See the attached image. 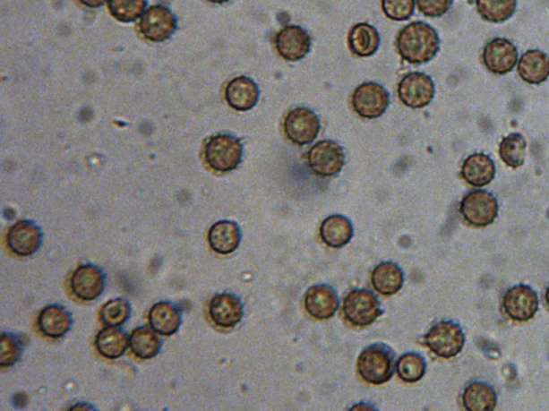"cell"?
<instances>
[{
  "instance_id": "cell-6",
  "label": "cell",
  "mask_w": 549,
  "mask_h": 411,
  "mask_svg": "<svg viewBox=\"0 0 549 411\" xmlns=\"http://www.w3.org/2000/svg\"><path fill=\"white\" fill-rule=\"evenodd\" d=\"M307 164L311 171L319 177L337 176L346 164L344 148L335 141H321L308 150Z\"/></svg>"
},
{
  "instance_id": "cell-21",
  "label": "cell",
  "mask_w": 549,
  "mask_h": 411,
  "mask_svg": "<svg viewBox=\"0 0 549 411\" xmlns=\"http://www.w3.org/2000/svg\"><path fill=\"white\" fill-rule=\"evenodd\" d=\"M242 230L235 221L221 220L210 227L208 241L210 249L219 255L235 253L242 243Z\"/></svg>"
},
{
  "instance_id": "cell-1",
  "label": "cell",
  "mask_w": 549,
  "mask_h": 411,
  "mask_svg": "<svg viewBox=\"0 0 549 411\" xmlns=\"http://www.w3.org/2000/svg\"><path fill=\"white\" fill-rule=\"evenodd\" d=\"M396 47L406 62L412 64H426L437 56L440 38L437 30L425 21H413L399 31Z\"/></svg>"
},
{
  "instance_id": "cell-42",
  "label": "cell",
  "mask_w": 549,
  "mask_h": 411,
  "mask_svg": "<svg viewBox=\"0 0 549 411\" xmlns=\"http://www.w3.org/2000/svg\"><path fill=\"white\" fill-rule=\"evenodd\" d=\"M209 2L211 3V4H226L227 2H230V0H209Z\"/></svg>"
},
{
  "instance_id": "cell-23",
  "label": "cell",
  "mask_w": 549,
  "mask_h": 411,
  "mask_svg": "<svg viewBox=\"0 0 549 411\" xmlns=\"http://www.w3.org/2000/svg\"><path fill=\"white\" fill-rule=\"evenodd\" d=\"M520 79L530 85H541L549 78V56L540 49H529L519 60Z\"/></svg>"
},
{
  "instance_id": "cell-2",
  "label": "cell",
  "mask_w": 549,
  "mask_h": 411,
  "mask_svg": "<svg viewBox=\"0 0 549 411\" xmlns=\"http://www.w3.org/2000/svg\"><path fill=\"white\" fill-rule=\"evenodd\" d=\"M356 369L362 380L373 386L392 380L396 369V355L387 344L369 345L358 355Z\"/></svg>"
},
{
  "instance_id": "cell-11",
  "label": "cell",
  "mask_w": 549,
  "mask_h": 411,
  "mask_svg": "<svg viewBox=\"0 0 549 411\" xmlns=\"http://www.w3.org/2000/svg\"><path fill=\"white\" fill-rule=\"evenodd\" d=\"M139 29L145 39L151 42H165L177 30L176 16L165 5H151L141 18Z\"/></svg>"
},
{
  "instance_id": "cell-10",
  "label": "cell",
  "mask_w": 549,
  "mask_h": 411,
  "mask_svg": "<svg viewBox=\"0 0 549 411\" xmlns=\"http://www.w3.org/2000/svg\"><path fill=\"white\" fill-rule=\"evenodd\" d=\"M397 93L404 106L420 109L432 103L436 87L431 76L423 73H410L399 81Z\"/></svg>"
},
{
  "instance_id": "cell-3",
  "label": "cell",
  "mask_w": 549,
  "mask_h": 411,
  "mask_svg": "<svg viewBox=\"0 0 549 411\" xmlns=\"http://www.w3.org/2000/svg\"><path fill=\"white\" fill-rule=\"evenodd\" d=\"M244 147L241 140L232 134L211 136L204 148L208 166L215 172L230 173L243 161Z\"/></svg>"
},
{
  "instance_id": "cell-33",
  "label": "cell",
  "mask_w": 549,
  "mask_h": 411,
  "mask_svg": "<svg viewBox=\"0 0 549 411\" xmlns=\"http://www.w3.org/2000/svg\"><path fill=\"white\" fill-rule=\"evenodd\" d=\"M426 369L425 358L417 353H406L396 363L397 375L407 383L420 381L425 376Z\"/></svg>"
},
{
  "instance_id": "cell-15",
  "label": "cell",
  "mask_w": 549,
  "mask_h": 411,
  "mask_svg": "<svg viewBox=\"0 0 549 411\" xmlns=\"http://www.w3.org/2000/svg\"><path fill=\"white\" fill-rule=\"evenodd\" d=\"M304 305L309 316L317 321H328L339 309L340 300L336 289L329 284H317L307 289Z\"/></svg>"
},
{
  "instance_id": "cell-5",
  "label": "cell",
  "mask_w": 549,
  "mask_h": 411,
  "mask_svg": "<svg viewBox=\"0 0 549 411\" xmlns=\"http://www.w3.org/2000/svg\"><path fill=\"white\" fill-rule=\"evenodd\" d=\"M466 336L459 323L442 321L429 329L424 337V344L440 358L450 359L464 349Z\"/></svg>"
},
{
  "instance_id": "cell-37",
  "label": "cell",
  "mask_w": 549,
  "mask_h": 411,
  "mask_svg": "<svg viewBox=\"0 0 549 411\" xmlns=\"http://www.w3.org/2000/svg\"><path fill=\"white\" fill-rule=\"evenodd\" d=\"M385 16L395 21H404L412 18L416 11V0H382Z\"/></svg>"
},
{
  "instance_id": "cell-4",
  "label": "cell",
  "mask_w": 549,
  "mask_h": 411,
  "mask_svg": "<svg viewBox=\"0 0 549 411\" xmlns=\"http://www.w3.org/2000/svg\"><path fill=\"white\" fill-rule=\"evenodd\" d=\"M342 313L352 326L363 328L373 325L383 311L376 295L366 288H356L346 295Z\"/></svg>"
},
{
  "instance_id": "cell-27",
  "label": "cell",
  "mask_w": 549,
  "mask_h": 411,
  "mask_svg": "<svg viewBox=\"0 0 549 411\" xmlns=\"http://www.w3.org/2000/svg\"><path fill=\"white\" fill-rule=\"evenodd\" d=\"M95 347L103 358L116 360L126 354L129 347V338L127 333L119 327L103 328L97 334Z\"/></svg>"
},
{
  "instance_id": "cell-40",
  "label": "cell",
  "mask_w": 549,
  "mask_h": 411,
  "mask_svg": "<svg viewBox=\"0 0 549 411\" xmlns=\"http://www.w3.org/2000/svg\"><path fill=\"white\" fill-rule=\"evenodd\" d=\"M373 409H377L376 407H373V405H372L371 403H358L357 405H355V407H351V410H373Z\"/></svg>"
},
{
  "instance_id": "cell-7",
  "label": "cell",
  "mask_w": 549,
  "mask_h": 411,
  "mask_svg": "<svg viewBox=\"0 0 549 411\" xmlns=\"http://www.w3.org/2000/svg\"><path fill=\"white\" fill-rule=\"evenodd\" d=\"M460 213L472 227L491 226L499 213L496 196L485 190L471 191L460 201Z\"/></svg>"
},
{
  "instance_id": "cell-20",
  "label": "cell",
  "mask_w": 549,
  "mask_h": 411,
  "mask_svg": "<svg viewBox=\"0 0 549 411\" xmlns=\"http://www.w3.org/2000/svg\"><path fill=\"white\" fill-rule=\"evenodd\" d=\"M227 104L237 112H248L253 109L260 98L257 83L247 76H237L227 83L225 91Z\"/></svg>"
},
{
  "instance_id": "cell-16",
  "label": "cell",
  "mask_w": 549,
  "mask_h": 411,
  "mask_svg": "<svg viewBox=\"0 0 549 411\" xmlns=\"http://www.w3.org/2000/svg\"><path fill=\"white\" fill-rule=\"evenodd\" d=\"M483 63L493 74L505 75L512 73L519 62L518 48L505 38L489 41L483 49Z\"/></svg>"
},
{
  "instance_id": "cell-14",
  "label": "cell",
  "mask_w": 549,
  "mask_h": 411,
  "mask_svg": "<svg viewBox=\"0 0 549 411\" xmlns=\"http://www.w3.org/2000/svg\"><path fill=\"white\" fill-rule=\"evenodd\" d=\"M312 37L302 26L287 25L275 37L277 53L287 62L296 63L305 58L312 49Z\"/></svg>"
},
{
  "instance_id": "cell-17",
  "label": "cell",
  "mask_w": 549,
  "mask_h": 411,
  "mask_svg": "<svg viewBox=\"0 0 549 411\" xmlns=\"http://www.w3.org/2000/svg\"><path fill=\"white\" fill-rule=\"evenodd\" d=\"M41 228L30 220H20L7 233V244L13 254L29 257L37 253L42 244Z\"/></svg>"
},
{
  "instance_id": "cell-13",
  "label": "cell",
  "mask_w": 549,
  "mask_h": 411,
  "mask_svg": "<svg viewBox=\"0 0 549 411\" xmlns=\"http://www.w3.org/2000/svg\"><path fill=\"white\" fill-rule=\"evenodd\" d=\"M106 287V274L95 265H80L70 278V289L74 297L87 303L99 298L105 293Z\"/></svg>"
},
{
  "instance_id": "cell-31",
  "label": "cell",
  "mask_w": 549,
  "mask_h": 411,
  "mask_svg": "<svg viewBox=\"0 0 549 411\" xmlns=\"http://www.w3.org/2000/svg\"><path fill=\"white\" fill-rule=\"evenodd\" d=\"M476 5L483 20L500 24L512 18L518 0H476Z\"/></svg>"
},
{
  "instance_id": "cell-34",
  "label": "cell",
  "mask_w": 549,
  "mask_h": 411,
  "mask_svg": "<svg viewBox=\"0 0 549 411\" xmlns=\"http://www.w3.org/2000/svg\"><path fill=\"white\" fill-rule=\"evenodd\" d=\"M130 315L132 305L123 298L108 300L100 310V321L107 327H121L129 321Z\"/></svg>"
},
{
  "instance_id": "cell-38",
  "label": "cell",
  "mask_w": 549,
  "mask_h": 411,
  "mask_svg": "<svg viewBox=\"0 0 549 411\" xmlns=\"http://www.w3.org/2000/svg\"><path fill=\"white\" fill-rule=\"evenodd\" d=\"M420 13L427 18H442L449 13L454 0H416Z\"/></svg>"
},
{
  "instance_id": "cell-41",
  "label": "cell",
  "mask_w": 549,
  "mask_h": 411,
  "mask_svg": "<svg viewBox=\"0 0 549 411\" xmlns=\"http://www.w3.org/2000/svg\"><path fill=\"white\" fill-rule=\"evenodd\" d=\"M72 408L73 409H77V408L78 409H81V408H83V409H94V407H89V405H77V407H73Z\"/></svg>"
},
{
  "instance_id": "cell-32",
  "label": "cell",
  "mask_w": 549,
  "mask_h": 411,
  "mask_svg": "<svg viewBox=\"0 0 549 411\" xmlns=\"http://www.w3.org/2000/svg\"><path fill=\"white\" fill-rule=\"evenodd\" d=\"M527 141L519 133H512L504 137L499 145V155L502 160L510 168L524 166L526 160Z\"/></svg>"
},
{
  "instance_id": "cell-26",
  "label": "cell",
  "mask_w": 549,
  "mask_h": 411,
  "mask_svg": "<svg viewBox=\"0 0 549 411\" xmlns=\"http://www.w3.org/2000/svg\"><path fill=\"white\" fill-rule=\"evenodd\" d=\"M372 284L379 294L393 295L404 287V270L394 261L380 262L372 272Z\"/></svg>"
},
{
  "instance_id": "cell-24",
  "label": "cell",
  "mask_w": 549,
  "mask_h": 411,
  "mask_svg": "<svg viewBox=\"0 0 549 411\" xmlns=\"http://www.w3.org/2000/svg\"><path fill=\"white\" fill-rule=\"evenodd\" d=\"M496 176V167L484 153H473L466 158L461 166V177L465 182L476 188H482L491 184Z\"/></svg>"
},
{
  "instance_id": "cell-9",
  "label": "cell",
  "mask_w": 549,
  "mask_h": 411,
  "mask_svg": "<svg viewBox=\"0 0 549 411\" xmlns=\"http://www.w3.org/2000/svg\"><path fill=\"white\" fill-rule=\"evenodd\" d=\"M390 103L389 91L374 81H366L357 86L351 98L353 109L364 119L382 117L387 112Z\"/></svg>"
},
{
  "instance_id": "cell-30",
  "label": "cell",
  "mask_w": 549,
  "mask_h": 411,
  "mask_svg": "<svg viewBox=\"0 0 549 411\" xmlns=\"http://www.w3.org/2000/svg\"><path fill=\"white\" fill-rule=\"evenodd\" d=\"M464 407L469 411H492L498 403L497 392L488 383L475 381L467 386L463 393Z\"/></svg>"
},
{
  "instance_id": "cell-29",
  "label": "cell",
  "mask_w": 549,
  "mask_h": 411,
  "mask_svg": "<svg viewBox=\"0 0 549 411\" xmlns=\"http://www.w3.org/2000/svg\"><path fill=\"white\" fill-rule=\"evenodd\" d=\"M129 348L135 357L150 360L161 352L162 341L150 326H140L130 333Z\"/></svg>"
},
{
  "instance_id": "cell-43",
  "label": "cell",
  "mask_w": 549,
  "mask_h": 411,
  "mask_svg": "<svg viewBox=\"0 0 549 411\" xmlns=\"http://www.w3.org/2000/svg\"><path fill=\"white\" fill-rule=\"evenodd\" d=\"M545 300H546L547 305L549 306V287H548V288L546 290V293H545Z\"/></svg>"
},
{
  "instance_id": "cell-35",
  "label": "cell",
  "mask_w": 549,
  "mask_h": 411,
  "mask_svg": "<svg viewBox=\"0 0 549 411\" xmlns=\"http://www.w3.org/2000/svg\"><path fill=\"white\" fill-rule=\"evenodd\" d=\"M148 0H107L108 11L122 23H132L144 13Z\"/></svg>"
},
{
  "instance_id": "cell-39",
  "label": "cell",
  "mask_w": 549,
  "mask_h": 411,
  "mask_svg": "<svg viewBox=\"0 0 549 411\" xmlns=\"http://www.w3.org/2000/svg\"><path fill=\"white\" fill-rule=\"evenodd\" d=\"M79 2L91 9H97L102 7L106 4L107 0H79Z\"/></svg>"
},
{
  "instance_id": "cell-28",
  "label": "cell",
  "mask_w": 549,
  "mask_h": 411,
  "mask_svg": "<svg viewBox=\"0 0 549 411\" xmlns=\"http://www.w3.org/2000/svg\"><path fill=\"white\" fill-rule=\"evenodd\" d=\"M382 38L374 27L368 23H360L353 26L347 35V45L350 51L358 57H371L376 54Z\"/></svg>"
},
{
  "instance_id": "cell-22",
  "label": "cell",
  "mask_w": 549,
  "mask_h": 411,
  "mask_svg": "<svg viewBox=\"0 0 549 411\" xmlns=\"http://www.w3.org/2000/svg\"><path fill=\"white\" fill-rule=\"evenodd\" d=\"M150 326L162 337H171L182 326L181 309L171 301H159L149 312Z\"/></svg>"
},
{
  "instance_id": "cell-8",
  "label": "cell",
  "mask_w": 549,
  "mask_h": 411,
  "mask_svg": "<svg viewBox=\"0 0 549 411\" xmlns=\"http://www.w3.org/2000/svg\"><path fill=\"white\" fill-rule=\"evenodd\" d=\"M321 130L318 115L306 107L292 108L284 120L287 139L297 146H306L317 139Z\"/></svg>"
},
{
  "instance_id": "cell-36",
  "label": "cell",
  "mask_w": 549,
  "mask_h": 411,
  "mask_svg": "<svg viewBox=\"0 0 549 411\" xmlns=\"http://www.w3.org/2000/svg\"><path fill=\"white\" fill-rule=\"evenodd\" d=\"M0 366H13L23 355V343L13 333L3 332L2 349H0Z\"/></svg>"
},
{
  "instance_id": "cell-19",
  "label": "cell",
  "mask_w": 549,
  "mask_h": 411,
  "mask_svg": "<svg viewBox=\"0 0 549 411\" xmlns=\"http://www.w3.org/2000/svg\"><path fill=\"white\" fill-rule=\"evenodd\" d=\"M38 328L43 336L57 339L62 338L72 330L73 317L64 305L48 304L38 315Z\"/></svg>"
},
{
  "instance_id": "cell-25",
  "label": "cell",
  "mask_w": 549,
  "mask_h": 411,
  "mask_svg": "<svg viewBox=\"0 0 549 411\" xmlns=\"http://www.w3.org/2000/svg\"><path fill=\"white\" fill-rule=\"evenodd\" d=\"M353 235H355V227L350 218L345 216L331 215L321 223L320 237L331 249L344 248L350 243Z\"/></svg>"
},
{
  "instance_id": "cell-18",
  "label": "cell",
  "mask_w": 549,
  "mask_h": 411,
  "mask_svg": "<svg viewBox=\"0 0 549 411\" xmlns=\"http://www.w3.org/2000/svg\"><path fill=\"white\" fill-rule=\"evenodd\" d=\"M209 314L217 327L235 328L244 319L243 301L232 293L217 294L210 301Z\"/></svg>"
},
{
  "instance_id": "cell-12",
  "label": "cell",
  "mask_w": 549,
  "mask_h": 411,
  "mask_svg": "<svg viewBox=\"0 0 549 411\" xmlns=\"http://www.w3.org/2000/svg\"><path fill=\"white\" fill-rule=\"evenodd\" d=\"M539 297L528 285L519 284L504 294L502 305L510 320L519 322L534 319L539 310Z\"/></svg>"
}]
</instances>
